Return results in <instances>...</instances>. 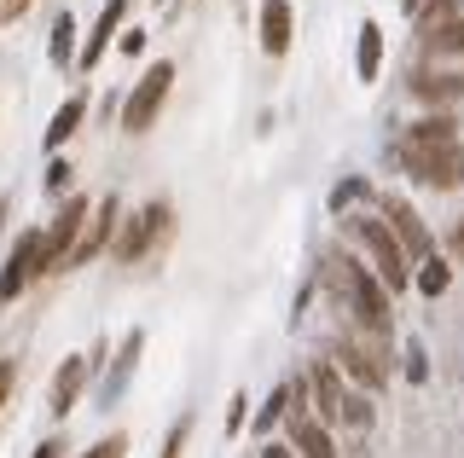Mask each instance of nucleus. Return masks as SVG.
Returning <instances> with one entry per match:
<instances>
[{"instance_id":"6ab92c4d","label":"nucleus","mask_w":464,"mask_h":458,"mask_svg":"<svg viewBox=\"0 0 464 458\" xmlns=\"http://www.w3.org/2000/svg\"><path fill=\"white\" fill-rule=\"evenodd\" d=\"M453 18H459V0H424V6H418V35H435Z\"/></svg>"},{"instance_id":"473e14b6","label":"nucleus","mask_w":464,"mask_h":458,"mask_svg":"<svg viewBox=\"0 0 464 458\" xmlns=\"http://www.w3.org/2000/svg\"><path fill=\"white\" fill-rule=\"evenodd\" d=\"M35 458H64V447H58V441H41V447H35Z\"/></svg>"},{"instance_id":"2f4dec72","label":"nucleus","mask_w":464,"mask_h":458,"mask_svg":"<svg viewBox=\"0 0 464 458\" xmlns=\"http://www.w3.org/2000/svg\"><path fill=\"white\" fill-rule=\"evenodd\" d=\"M447 244H453V255H459V262H464V215H459V221H453V238H447Z\"/></svg>"},{"instance_id":"4468645a","label":"nucleus","mask_w":464,"mask_h":458,"mask_svg":"<svg viewBox=\"0 0 464 458\" xmlns=\"http://www.w3.org/2000/svg\"><path fill=\"white\" fill-rule=\"evenodd\" d=\"M290 447L302 458H337V441H331V429L308 418V412H290Z\"/></svg>"},{"instance_id":"7ed1b4c3","label":"nucleus","mask_w":464,"mask_h":458,"mask_svg":"<svg viewBox=\"0 0 464 458\" xmlns=\"http://www.w3.org/2000/svg\"><path fill=\"white\" fill-rule=\"evenodd\" d=\"M348 233L360 238V244L372 250V262H377V279L389 284V291H406L418 273H412V255H406V244L395 238V226L383 221V215H348Z\"/></svg>"},{"instance_id":"20e7f679","label":"nucleus","mask_w":464,"mask_h":458,"mask_svg":"<svg viewBox=\"0 0 464 458\" xmlns=\"http://www.w3.org/2000/svg\"><path fill=\"white\" fill-rule=\"evenodd\" d=\"M169 88H174V64L157 59V64L134 81V93H128V105H122V128H128V134L157 128V117H163V105H169Z\"/></svg>"},{"instance_id":"cd10ccee","label":"nucleus","mask_w":464,"mask_h":458,"mask_svg":"<svg viewBox=\"0 0 464 458\" xmlns=\"http://www.w3.org/2000/svg\"><path fill=\"white\" fill-rule=\"evenodd\" d=\"M244 406H250V400H244V395H232V412H227V435H238V429H244Z\"/></svg>"},{"instance_id":"412c9836","label":"nucleus","mask_w":464,"mask_h":458,"mask_svg":"<svg viewBox=\"0 0 464 458\" xmlns=\"http://www.w3.org/2000/svg\"><path fill=\"white\" fill-rule=\"evenodd\" d=\"M70 52H76V18L58 12V18H53V64H64Z\"/></svg>"},{"instance_id":"7c9ffc66","label":"nucleus","mask_w":464,"mask_h":458,"mask_svg":"<svg viewBox=\"0 0 464 458\" xmlns=\"http://www.w3.org/2000/svg\"><path fill=\"white\" fill-rule=\"evenodd\" d=\"M29 12V0H0V24H18Z\"/></svg>"},{"instance_id":"393cba45","label":"nucleus","mask_w":464,"mask_h":458,"mask_svg":"<svg viewBox=\"0 0 464 458\" xmlns=\"http://www.w3.org/2000/svg\"><path fill=\"white\" fill-rule=\"evenodd\" d=\"M128 453V435H111V441H99V447H87L82 458H122Z\"/></svg>"},{"instance_id":"39448f33","label":"nucleus","mask_w":464,"mask_h":458,"mask_svg":"<svg viewBox=\"0 0 464 458\" xmlns=\"http://www.w3.org/2000/svg\"><path fill=\"white\" fill-rule=\"evenodd\" d=\"M337 371H348L360 389H383L389 371H395V366H389V342L372 337V331L343 337V342H337Z\"/></svg>"},{"instance_id":"9d476101","label":"nucleus","mask_w":464,"mask_h":458,"mask_svg":"<svg viewBox=\"0 0 464 458\" xmlns=\"http://www.w3.org/2000/svg\"><path fill=\"white\" fill-rule=\"evenodd\" d=\"M308 395H314V406H319V424H348V400H354V395L343 389L337 360H319V366H314Z\"/></svg>"},{"instance_id":"2eb2a0df","label":"nucleus","mask_w":464,"mask_h":458,"mask_svg":"<svg viewBox=\"0 0 464 458\" xmlns=\"http://www.w3.org/2000/svg\"><path fill=\"white\" fill-rule=\"evenodd\" d=\"M87 371H93V360H87V354H76V360H64V366H58V377H53V395H47L58 418H64V412L82 400V383H87Z\"/></svg>"},{"instance_id":"f03ea898","label":"nucleus","mask_w":464,"mask_h":458,"mask_svg":"<svg viewBox=\"0 0 464 458\" xmlns=\"http://www.w3.org/2000/svg\"><path fill=\"white\" fill-rule=\"evenodd\" d=\"M325 284L337 291L343 313H354L360 331L372 337H389V325H395V313H389V284L377 279V267H360L354 255H325Z\"/></svg>"},{"instance_id":"6e6552de","label":"nucleus","mask_w":464,"mask_h":458,"mask_svg":"<svg viewBox=\"0 0 464 458\" xmlns=\"http://www.w3.org/2000/svg\"><path fill=\"white\" fill-rule=\"evenodd\" d=\"M87 209L82 197H64V215L47 226V273H64L70 267V255H76V244H82V233H87Z\"/></svg>"},{"instance_id":"f8f14e48","label":"nucleus","mask_w":464,"mask_h":458,"mask_svg":"<svg viewBox=\"0 0 464 458\" xmlns=\"http://www.w3.org/2000/svg\"><path fill=\"white\" fill-rule=\"evenodd\" d=\"M406 88H412V99H424V105H459L464 99V76L459 70H412L406 76Z\"/></svg>"},{"instance_id":"b1692460","label":"nucleus","mask_w":464,"mask_h":458,"mask_svg":"<svg viewBox=\"0 0 464 458\" xmlns=\"http://www.w3.org/2000/svg\"><path fill=\"white\" fill-rule=\"evenodd\" d=\"M290 400H296V383H285V389H273V400H267V406L256 412V429H273V424L285 418V406H290Z\"/></svg>"},{"instance_id":"dca6fc26","label":"nucleus","mask_w":464,"mask_h":458,"mask_svg":"<svg viewBox=\"0 0 464 458\" xmlns=\"http://www.w3.org/2000/svg\"><path fill=\"white\" fill-rule=\"evenodd\" d=\"M122 18H128V0H105V12H99V24H93V35H87V47H82V70H93L99 59H105V47H111V35L122 30Z\"/></svg>"},{"instance_id":"1a4fd4ad","label":"nucleus","mask_w":464,"mask_h":458,"mask_svg":"<svg viewBox=\"0 0 464 458\" xmlns=\"http://www.w3.org/2000/svg\"><path fill=\"white\" fill-rule=\"evenodd\" d=\"M116 238H122V204H116V197H105V204L87 215V233H82L76 255H70V267H82V262H93V255H105Z\"/></svg>"},{"instance_id":"f257e3e1","label":"nucleus","mask_w":464,"mask_h":458,"mask_svg":"<svg viewBox=\"0 0 464 458\" xmlns=\"http://www.w3.org/2000/svg\"><path fill=\"white\" fill-rule=\"evenodd\" d=\"M395 157L418 186H435V192L464 186V146H459V122L447 117V110H435V117L406 128L395 139Z\"/></svg>"},{"instance_id":"c756f323","label":"nucleus","mask_w":464,"mask_h":458,"mask_svg":"<svg viewBox=\"0 0 464 458\" xmlns=\"http://www.w3.org/2000/svg\"><path fill=\"white\" fill-rule=\"evenodd\" d=\"M64 186H70V163H53L47 168V192H64Z\"/></svg>"},{"instance_id":"72a5a7b5","label":"nucleus","mask_w":464,"mask_h":458,"mask_svg":"<svg viewBox=\"0 0 464 458\" xmlns=\"http://www.w3.org/2000/svg\"><path fill=\"white\" fill-rule=\"evenodd\" d=\"M261 458H302L296 447H261Z\"/></svg>"},{"instance_id":"a211bd4d","label":"nucleus","mask_w":464,"mask_h":458,"mask_svg":"<svg viewBox=\"0 0 464 458\" xmlns=\"http://www.w3.org/2000/svg\"><path fill=\"white\" fill-rule=\"evenodd\" d=\"M82 117H87V99H82V93H76V99H64V105H58V117H53V128H47V151L64 146V139L82 128Z\"/></svg>"},{"instance_id":"4be33fe9","label":"nucleus","mask_w":464,"mask_h":458,"mask_svg":"<svg viewBox=\"0 0 464 458\" xmlns=\"http://www.w3.org/2000/svg\"><path fill=\"white\" fill-rule=\"evenodd\" d=\"M424 47L441 59V52H464V18H453V24H441L435 35H424Z\"/></svg>"},{"instance_id":"bb28decb","label":"nucleus","mask_w":464,"mask_h":458,"mask_svg":"<svg viewBox=\"0 0 464 458\" xmlns=\"http://www.w3.org/2000/svg\"><path fill=\"white\" fill-rule=\"evenodd\" d=\"M12 389H18V360H0V406L12 400Z\"/></svg>"},{"instance_id":"ddd939ff","label":"nucleus","mask_w":464,"mask_h":458,"mask_svg":"<svg viewBox=\"0 0 464 458\" xmlns=\"http://www.w3.org/2000/svg\"><path fill=\"white\" fill-rule=\"evenodd\" d=\"M290 41H296V18H290V0H261V47L273 59H285Z\"/></svg>"},{"instance_id":"aec40b11","label":"nucleus","mask_w":464,"mask_h":458,"mask_svg":"<svg viewBox=\"0 0 464 458\" xmlns=\"http://www.w3.org/2000/svg\"><path fill=\"white\" fill-rule=\"evenodd\" d=\"M134 360H140V337H128V348H122V366H116V377H105V389H99V400H111L122 395V383H128V371H134Z\"/></svg>"},{"instance_id":"f704fd0d","label":"nucleus","mask_w":464,"mask_h":458,"mask_svg":"<svg viewBox=\"0 0 464 458\" xmlns=\"http://www.w3.org/2000/svg\"><path fill=\"white\" fill-rule=\"evenodd\" d=\"M0 221H6V197H0Z\"/></svg>"},{"instance_id":"9b49d317","label":"nucleus","mask_w":464,"mask_h":458,"mask_svg":"<svg viewBox=\"0 0 464 458\" xmlns=\"http://www.w3.org/2000/svg\"><path fill=\"white\" fill-rule=\"evenodd\" d=\"M383 221L395 226V238L406 244V255H412V262H430V255H435V238H430V226L418 221V209L406 204V197H389V204H383Z\"/></svg>"},{"instance_id":"a878e982","label":"nucleus","mask_w":464,"mask_h":458,"mask_svg":"<svg viewBox=\"0 0 464 458\" xmlns=\"http://www.w3.org/2000/svg\"><path fill=\"white\" fill-rule=\"evenodd\" d=\"M186 435H192V424L180 418V424L169 429V447H163V458H180V453H186Z\"/></svg>"},{"instance_id":"c85d7f7f","label":"nucleus","mask_w":464,"mask_h":458,"mask_svg":"<svg viewBox=\"0 0 464 458\" xmlns=\"http://www.w3.org/2000/svg\"><path fill=\"white\" fill-rule=\"evenodd\" d=\"M406 360H412V366H406V371H412V383H424V377H430V366H424V348H418V342L406 348Z\"/></svg>"},{"instance_id":"0eeeda50","label":"nucleus","mask_w":464,"mask_h":458,"mask_svg":"<svg viewBox=\"0 0 464 458\" xmlns=\"http://www.w3.org/2000/svg\"><path fill=\"white\" fill-rule=\"evenodd\" d=\"M169 204H145L140 215H128L122 221V238H116V255H122V262H145V255H151V244H163L169 238Z\"/></svg>"},{"instance_id":"423d86ee","label":"nucleus","mask_w":464,"mask_h":458,"mask_svg":"<svg viewBox=\"0 0 464 458\" xmlns=\"http://www.w3.org/2000/svg\"><path fill=\"white\" fill-rule=\"evenodd\" d=\"M41 273H47V233H18L6 267H0V302H18Z\"/></svg>"},{"instance_id":"f3484780","label":"nucleus","mask_w":464,"mask_h":458,"mask_svg":"<svg viewBox=\"0 0 464 458\" xmlns=\"http://www.w3.org/2000/svg\"><path fill=\"white\" fill-rule=\"evenodd\" d=\"M354 70H360V81H377V70H383V30H377V24H360V59H354Z\"/></svg>"},{"instance_id":"5701e85b","label":"nucleus","mask_w":464,"mask_h":458,"mask_svg":"<svg viewBox=\"0 0 464 458\" xmlns=\"http://www.w3.org/2000/svg\"><path fill=\"white\" fill-rule=\"evenodd\" d=\"M412 284H418V291H424V296H441L447 284H453V267H441V262H435V255H430V262L418 267V279H412Z\"/></svg>"}]
</instances>
